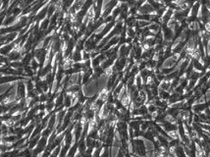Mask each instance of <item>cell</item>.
I'll list each match as a JSON object with an SVG mask.
<instances>
[{
	"mask_svg": "<svg viewBox=\"0 0 210 157\" xmlns=\"http://www.w3.org/2000/svg\"><path fill=\"white\" fill-rule=\"evenodd\" d=\"M175 151H176V154H177L178 156H185L186 155V152H185V149L181 147L180 145L177 144L176 145V149H175Z\"/></svg>",
	"mask_w": 210,
	"mask_h": 157,
	"instance_id": "cell-1",
	"label": "cell"
},
{
	"mask_svg": "<svg viewBox=\"0 0 210 157\" xmlns=\"http://www.w3.org/2000/svg\"><path fill=\"white\" fill-rule=\"evenodd\" d=\"M159 94H160V97L163 98V99H168L170 94L166 91H163V89H160V91H159Z\"/></svg>",
	"mask_w": 210,
	"mask_h": 157,
	"instance_id": "cell-2",
	"label": "cell"
}]
</instances>
